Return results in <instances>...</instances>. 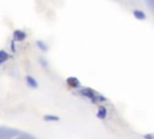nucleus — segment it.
<instances>
[{"mask_svg":"<svg viewBox=\"0 0 154 139\" xmlns=\"http://www.w3.org/2000/svg\"><path fill=\"white\" fill-rule=\"evenodd\" d=\"M81 93H82L83 95H85V97L90 98V99H91L94 103H95V102H99L97 99H100L101 102H105V100H106L103 97H100V95L95 94V92H94L93 89H90V88H83V89L81 91Z\"/></svg>","mask_w":154,"mask_h":139,"instance_id":"1","label":"nucleus"},{"mask_svg":"<svg viewBox=\"0 0 154 139\" xmlns=\"http://www.w3.org/2000/svg\"><path fill=\"white\" fill-rule=\"evenodd\" d=\"M43 120L45 121H59V116H55V115H45L43 116Z\"/></svg>","mask_w":154,"mask_h":139,"instance_id":"7","label":"nucleus"},{"mask_svg":"<svg viewBox=\"0 0 154 139\" xmlns=\"http://www.w3.org/2000/svg\"><path fill=\"white\" fill-rule=\"evenodd\" d=\"M14 37H16V40L22 41V40L25 39V33L22 31V30H16V31H14Z\"/></svg>","mask_w":154,"mask_h":139,"instance_id":"6","label":"nucleus"},{"mask_svg":"<svg viewBox=\"0 0 154 139\" xmlns=\"http://www.w3.org/2000/svg\"><path fill=\"white\" fill-rule=\"evenodd\" d=\"M25 80H26V83H28L29 87H31V88H36L37 87V82L32 76H26Z\"/></svg>","mask_w":154,"mask_h":139,"instance_id":"3","label":"nucleus"},{"mask_svg":"<svg viewBox=\"0 0 154 139\" xmlns=\"http://www.w3.org/2000/svg\"><path fill=\"white\" fill-rule=\"evenodd\" d=\"M106 115H107V111H106V108H103V106H100L99 108V111H97V114H96V116L99 117V118H105L106 117Z\"/></svg>","mask_w":154,"mask_h":139,"instance_id":"5","label":"nucleus"},{"mask_svg":"<svg viewBox=\"0 0 154 139\" xmlns=\"http://www.w3.org/2000/svg\"><path fill=\"white\" fill-rule=\"evenodd\" d=\"M7 58H8V54H7L5 51H1V52H0V63H4Z\"/></svg>","mask_w":154,"mask_h":139,"instance_id":"8","label":"nucleus"},{"mask_svg":"<svg viewBox=\"0 0 154 139\" xmlns=\"http://www.w3.org/2000/svg\"><path fill=\"white\" fill-rule=\"evenodd\" d=\"M37 46H40V47H41L43 51H46V50H47V47L43 45V42H42V41H37Z\"/></svg>","mask_w":154,"mask_h":139,"instance_id":"9","label":"nucleus"},{"mask_svg":"<svg viewBox=\"0 0 154 139\" xmlns=\"http://www.w3.org/2000/svg\"><path fill=\"white\" fill-rule=\"evenodd\" d=\"M66 82H67L69 86H71V87H73V88L79 87V81H78L77 77H69V79L66 80Z\"/></svg>","mask_w":154,"mask_h":139,"instance_id":"2","label":"nucleus"},{"mask_svg":"<svg viewBox=\"0 0 154 139\" xmlns=\"http://www.w3.org/2000/svg\"><path fill=\"white\" fill-rule=\"evenodd\" d=\"M132 15H134V17L137 18V19H146V15H144V12L141 11V10H135V11L132 12Z\"/></svg>","mask_w":154,"mask_h":139,"instance_id":"4","label":"nucleus"}]
</instances>
